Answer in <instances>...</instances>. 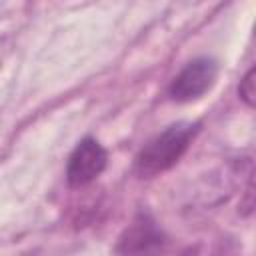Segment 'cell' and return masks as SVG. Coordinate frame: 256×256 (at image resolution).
<instances>
[{"instance_id":"1","label":"cell","mask_w":256,"mask_h":256,"mask_svg":"<svg viewBox=\"0 0 256 256\" xmlns=\"http://www.w3.org/2000/svg\"><path fill=\"white\" fill-rule=\"evenodd\" d=\"M198 132V124L192 122H176L156 134L134 158V174L138 178H154L166 170H170L188 150L194 136Z\"/></svg>"},{"instance_id":"2","label":"cell","mask_w":256,"mask_h":256,"mask_svg":"<svg viewBox=\"0 0 256 256\" xmlns=\"http://www.w3.org/2000/svg\"><path fill=\"white\" fill-rule=\"evenodd\" d=\"M218 78V64L212 58H194L190 60L170 82L168 94L176 102H192L202 98Z\"/></svg>"},{"instance_id":"3","label":"cell","mask_w":256,"mask_h":256,"mask_svg":"<svg viewBox=\"0 0 256 256\" xmlns=\"http://www.w3.org/2000/svg\"><path fill=\"white\" fill-rule=\"evenodd\" d=\"M108 164V152L96 138H84L72 150L66 164V180L70 186H86L94 182Z\"/></svg>"},{"instance_id":"4","label":"cell","mask_w":256,"mask_h":256,"mask_svg":"<svg viewBox=\"0 0 256 256\" xmlns=\"http://www.w3.org/2000/svg\"><path fill=\"white\" fill-rule=\"evenodd\" d=\"M160 244H162V232L146 214H140L124 230L116 250L118 252H150V250H156Z\"/></svg>"},{"instance_id":"5","label":"cell","mask_w":256,"mask_h":256,"mask_svg":"<svg viewBox=\"0 0 256 256\" xmlns=\"http://www.w3.org/2000/svg\"><path fill=\"white\" fill-rule=\"evenodd\" d=\"M238 94H240V98H242L248 106H254V68H250V70L246 72V76L240 80Z\"/></svg>"}]
</instances>
